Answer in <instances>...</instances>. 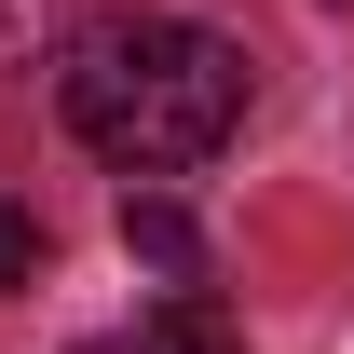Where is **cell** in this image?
Instances as JSON below:
<instances>
[{"mask_svg": "<svg viewBox=\"0 0 354 354\" xmlns=\"http://www.w3.org/2000/svg\"><path fill=\"white\" fill-rule=\"evenodd\" d=\"M82 354H177V341H164V327H136V341H82Z\"/></svg>", "mask_w": 354, "mask_h": 354, "instance_id": "5b68a950", "label": "cell"}, {"mask_svg": "<svg viewBox=\"0 0 354 354\" xmlns=\"http://www.w3.org/2000/svg\"><path fill=\"white\" fill-rule=\"evenodd\" d=\"M55 109L95 164L123 177H177L218 164L232 123H245V55L191 14H82L68 55H55Z\"/></svg>", "mask_w": 354, "mask_h": 354, "instance_id": "6da1fadb", "label": "cell"}, {"mask_svg": "<svg viewBox=\"0 0 354 354\" xmlns=\"http://www.w3.org/2000/svg\"><path fill=\"white\" fill-rule=\"evenodd\" d=\"M68 55V0H0V68H55Z\"/></svg>", "mask_w": 354, "mask_h": 354, "instance_id": "3957f363", "label": "cell"}, {"mask_svg": "<svg viewBox=\"0 0 354 354\" xmlns=\"http://www.w3.org/2000/svg\"><path fill=\"white\" fill-rule=\"evenodd\" d=\"M28 272H41V218H28V205H0V286H28Z\"/></svg>", "mask_w": 354, "mask_h": 354, "instance_id": "277c9868", "label": "cell"}, {"mask_svg": "<svg viewBox=\"0 0 354 354\" xmlns=\"http://www.w3.org/2000/svg\"><path fill=\"white\" fill-rule=\"evenodd\" d=\"M123 245H136L150 272H177V286L205 272V232H191V205H164V191H136V205H123Z\"/></svg>", "mask_w": 354, "mask_h": 354, "instance_id": "7a4b0ae2", "label": "cell"}]
</instances>
